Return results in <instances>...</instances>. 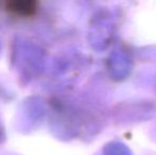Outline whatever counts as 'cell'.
Instances as JSON below:
<instances>
[{
    "label": "cell",
    "instance_id": "cell-1",
    "mask_svg": "<svg viewBox=\"0 0 156 155\" xmlns=\"http://www.w3.org/2000/svg\"><path fill=\"white\" fill-rule=\"evenodd\" d=\"M14 62L25 77L33 78L43 70L45 55L37 46L28 41H18L14 49Z\"/></svg>",
    "mask_w": 156,
    "mask_h": 155
},
{
    "label": "cell",
    "instance_id": "cell-2",
    "mask_svg": "<svg viewBox=\"0 0 156 155\" xmlns=\"http://www.w3.org/2000/svg\"><path fill=\"white\" fill-rule=\"evenodd\" d=\"M11 8H12L11 10L17 13L29 14L34 11V3L33 2H13L11 3Z\"/></svg>",
    "mask_w": 156,
    "mask_h": 155
},
{
    "label": "cell",
    "instance_id": "cell-3",
    "mask_svg": "<svg viewBox=\"0 0 156 155\" xmlns=\"http://www.w3.org/2000/svg\"><path fill=\"white\" fill-rule=\"evenodd\" d=\"M2 138V128H1V123H0V140Z\"/></svg>",
    "mask_w": 156,
    "mask_h": 155
}]
</instances>
